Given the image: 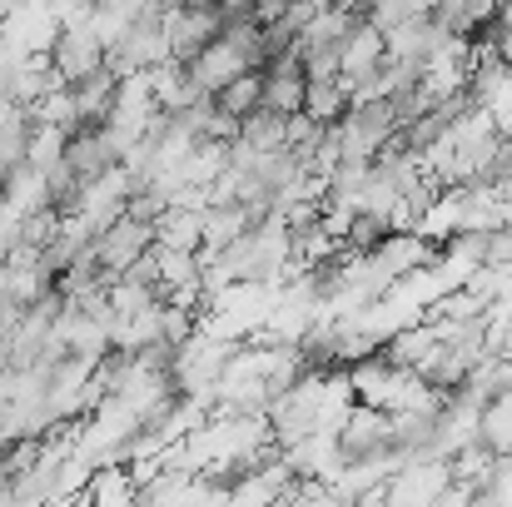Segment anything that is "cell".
Segmentation results:
<instances>
[{
    "mask_svg": "<svg viewBox=\"0 0 512 507\" xmlns=\"http://www.w3.org/2000/svg\"><path fill=\"white\" fill-rule=\"evenodd\" d=\"M100 65H105V45H100L95 30H65V35L55 40V70H60L65 85L95 75Z\"/></svg>",
    "mask_w": 512,
    "mask_h": 507,
    "instance_id": "cell-1",
    "label": "cell"
}]
</instances>
